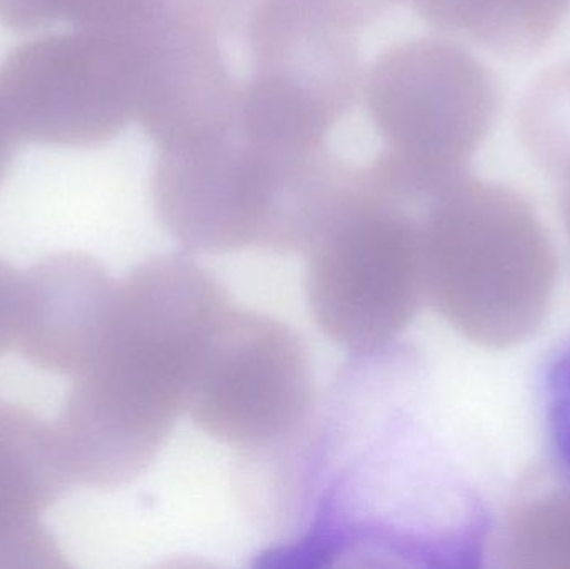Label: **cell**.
Returning a JSON list of instances; mask_svg holds the SVG:
<instances>
[{
	"label": "cell",
	"instance_id": "obj_1",
	"mask_svg": "<svg viewBox=\"0 0 570 569\" xmlns=\"http://www.w3.org/2000/svg\"><path fill=\"white\" fill-rule=\"evenodd\" d=\"M227 291L184 256H156L117 283L106 336L53 423L72 484L136 480L169 440L197 353Z\"/></svg>",
	"mask_w": 570,
	"mask_h": 569
},
{
	"label": "cell",
	"instance_id": "obj_2",
	"mask_svg": "<svg viewBox=\"0 0 570 569\" xmlns=\"http://www.w3.org/2000/svg\"><path fill=\"white\" fill-rule=\"evenodd\" d=\"M314 400L311 357L297 333L230 304L197 353L184 411L219 443L267 450L301 433Z\"/></svg>",
	"mask_w": 570,
	"mask_h": 569
},
{
	"label": "cell",
	"instance_id": "obj_3",
	"mask_svg": "<svg viewBox=\"0 0 570 569\" xmlns=\"http://www.w3.org/2000/svg\"><path fill=\"white\" fill-rule=\"evenodd\" d=\"M305 293L328 340L377 353L407 330L425 297L421 227L387 207L338 210L308 247Z\"/></svg>",
	"mask_w": 570,
	"mask_h": 569
},
{
	"label": "cell",
	"instance_id": "obj_4",
	"mask_svg": "<svg viewBox=\"0 0 570 569\" xmlns=\"http://www.w3.org/2000/svg\"><path fill=\"white\" fill-rule=\"evenodd\" d=\"M134 89L129 42L90 30L30 40L0 66V107L19 143H104L126 122Z\"/></svg>",
	"mask_w": 570,
	"mask_h": 569
},
{
	"label": "cell",
	"instance_id": "obj_5",
	"mask_svg": "<svg viewBox=\"0 0 570 569\" xmlns=\"http://www.w3.org/2000/svg\"><path fill=\"white\" fill-rule=\"evenodd\" d=\"M117 283L89 254L49 256L20 276L16 350L32 366L82 373L106 336Z\"/></svg>",
	"mask_w": 570,
	"mask_h": 569
},
{
	"label": "cell",
	"instance_id": "obj_6",
	"mask_svg": "<svg viewBox=\"0 0 570 569\" xmlns=\"http://www.w3.org/2000/svg\"><path fill=\"white\" fill-rule=\"evenodd\" d=\"M70 484L53 424L0 400V569L67 567L42 517Z\"/></svg>",
	"mask_w": 570,
	"mask_h": 569
},
{
	"label": "cell",
	"instance_id": "obj_7",
	"mask_svg": "<svg viewBox=\"0 0 570 569\" xmlns=\"http://www.w3.org/2000/svg\"><path fill=\"white\" fill-rule=\"evenodd\" d=\"M566 0H432L441 22L508 59L538 53L561 26Z\"/></svg>",
	"mask_w": 570,
	"mask_h": 569
},
{
	"label": "cell",
	"instance_id": "obj_8",
	"mask_svg": "<svg viewBox=\"0 0 570 569\" xmlns=\"http://www.w3.org/2000/svg\"><path fill=\"white\" fill-rule=\"evenodd\" d=\"M522 146L551 176L570 174V62L535 79L518 112Z\"/></svg>",
	"mask_w": 570,
	"mask_h": 569
},
{
	"label": "cell",
	"instance_id": "obj_9",
	"mask_svg": "<svg viewBox=\"0 0 570 569\" xmlns=\"http://www.w3.org/2000/svg\"><path fill=\"white\" fill-rule=\"evenodd\" d=\"M140 0H0V23L17 30L69 23L73 29L126 37Z\"/></svg>",
	"mask_w": 570,
	"mask_h": 569
},
{
	"label": "cell",
	"instance_id": "obj_10",
	"mask_svg": "<svg viewBox=\"0 0 570 569\" xmlns=\"http://www.w3.org/2000/svg\"><path fill=\"white\" fill-rule=\"evenodd\" d=\"M542 401L549 453L558 477L570 490V343L548 364Z\"/></svg>",
	"mask_w": 570,
	"mask_h": 569
},
{
	"label": "cell",
	"instance_id": "obj_11",
	"mask_svg": "<svg viewBox=\"0 0 570 569\" xmlns=\"http://www.w3.org/2000/svg\"><path fill=\"white\" fill-rule=\"evenodd\" d=\"M22 273L0 261V356L16 350Z\"/></svg>",
	"mask_w": 570,
	"mask_h": 569
},
{
	"label": "cell",
	"instance_id": "obj_12",
	"mask_svg": "<svg viewBox=\"0 0 570 569\" xmlns=\"http://www.w3.org/2000/svg\"><path fill=\"white\" fill-rule=\"evenodd\" d=\"M17 144H19V140H17L16 134H13L12 127H10L9 120H7L6 114H3L2 107H0V186H2L7 174H9L13 149H16Z\"/></svg>",
	"mask_w": 570,
	"mask_h": 569
},
{
	"label": "cell",
	"instance_id": "obj_13",
	"mask_svg": "<svg viewBox=\"0 0 570 569\" xmlns=\"http://www.w3.org/2000/svg\"><path fill=\"white\" fill-rule=\"evenodd\" d=\"M566 2H569V0H566Z\"/></svg>",
	"mask_w": 570,
	"mask_h": 569
}]
</instances>
